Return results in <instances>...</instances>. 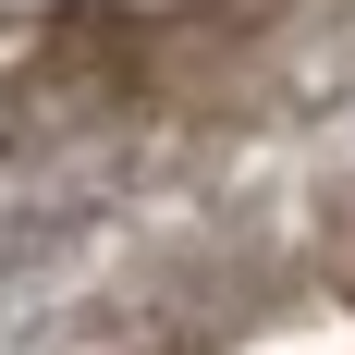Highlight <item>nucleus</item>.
Here are the masks:
<instances>
[{"mask_svg":"<svg viewBox=\"0 0 355 355\" xmlns=\"http://www.w3.org/2000/svg\"><path fill=\"white\" fill-rule=\"evenodd\" d=\"M110 355H355V159H331L257 245L159 294Z\"/></svg>","mask_w":355,"mask_h":355,"instance_id":"nucleus-1","label":"nucleus"}]
</instances>
